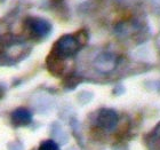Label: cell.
<instances>
[{
	"label": "cell",
	"instance_id": "obj_1",
	"mask_svg": "<svg viewBox=\"0 0 160 150\" xmlns=\"http://www.w3.org/2000/svg\"><path fill=\"white\" fill-rule=\"evenodd\" d=\"M117 115L111 110H103L97 117L98 130H111L117 124Z\"/></svg>",
	"mask_w": 160,
	"mask_h": 150
},
{
	"label": "cell",
	"instance_id": "obj_2",
	"mask_svg": "<svg viewBox=\"0 0 160 150\" xmlns=\"http://www.w3.org/2000/svg\"><path fill=\"white\" fill-rule=\"evenodd\" d=\"M14 125H28L31 120V115L29 113V111H27L25 109H18L13 113L12 117Z\"/></svg>",
	"mask_w": 160,
	"mask_h": 150
},
{
	"label": "cell",
	"instance_id": "obj_3",
	"mask_svg": "<svg viewBox=\"0 0 160 150\" xmlns=\"http://www.w3.org/2000/svg\"><path fill=\"white\" fill-rule=\"evenodd\" d=\"M39 150H60V149H58V146L54 141L48 140L40 144Z\"/></svg>",
	"mask_w": 160,
	"mask_h": 150
},
{
	"label": "cell",
	"instance_id": "obj_4",
	"mask_svg": "<svg viewBox=\"0 0 160 150\" xmlns=\"http://www.w3.org/2000/svg\"><path fill=\"white\" fill-rule=\"evenodd\" d=\"M1 95H2V91L0 90V97H1Z\"/></svg>",
	"mask_w": 160,
	"mask_h": 150
}]
</instances>
